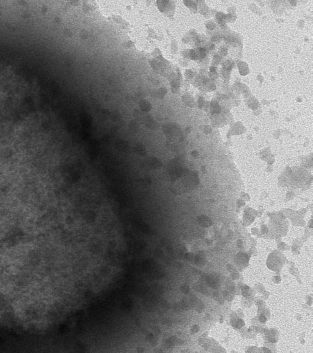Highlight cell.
Wrapping results in <instances>:
<instances>
[{
  "mask_svg": "<svg viewBox=\"0 0 313 353\" xmlns=\"http://www.w3.org/2000/svg\"><path fill=\"white\" fill-rule=\"evenodd\" d=\"M166 92L165 91V89L163 88H160L159 89H158L157 91H156L154 93L155 96L158 97V98H163L165 96V94Z\"/></svg>",
  "mask_w": 313,
  "mask_h": 353,
  "instance_id": "cell-1",
  "label": "cell"
}]
</instances>
